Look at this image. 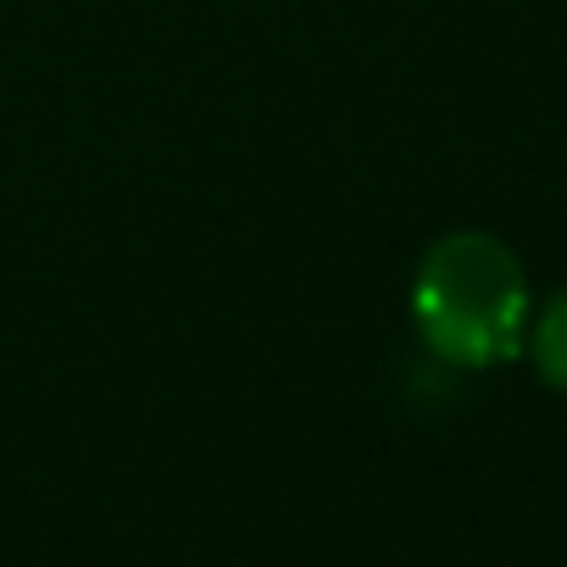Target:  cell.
Here are the masks:
<instances>
[{
    "label": "cell",
    "mask_w": 567,
    "mask_h": 567,
    "mask_svg": "<svg viewBox=\"0 0 567 567\" xmlns=\"http://www.w3.org/2000/svg\"><path fill=\"white\" fill-rule=\"evenodd\" d=\"M528 351H534V368L550 390H567V290L534 318V334H528Z\"/></svg>",
    "instance_id": "7a4b0ae2"
},
{
    "label": "cell",
    "mask_w": 567,
    "mask_h": 567,
    "mask_svg": "<svg viewBox=\"0 0 567 567\" xmlns=\"http://www.w3.org/2000/svg\"><path fill=\"white\" fill-rule=\"evenodd\" d=\"M412 323L451 368H501L528 334V278L489 234H445L412 284Z\"/></svg>",
    "instance_id": "6da1fadb"
}]
</instances>
